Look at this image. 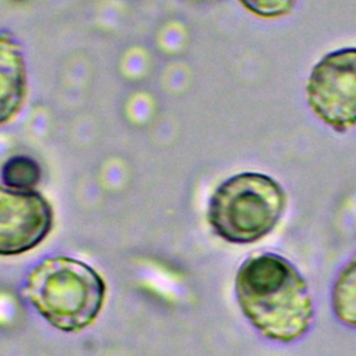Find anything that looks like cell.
I'll list each match as a JSON object with an SVG mask.
<instances>
[{
	"mask_svg": "<svg viewBox=\"0 0 356 356\" xmlns=\"http://www.w3.org/2000/svg\"><path fill=\"white\" fill-rule=\"evenodd\" d=\"M235 298L249 324L264 338L292 343L314 321V302L307 281L286 257L254 253L238 268Z\"/></svg>",
	"mask_w": 356,
	"mask_h": 356,
	"instance_id": "6da1fadb",
	"label": "cell"
},
{
	"mask_svg": "<svg viewBox=\"0 0 356 356\" xmlns=\"http://www.w3.org/2000/svg\"><path fill=\"white\" fill-rule=\"evenodd\" d=\"M106 293L103 277L89 264L68 256L44 259L31 270L25 282L29 303L63 332H79L93 324Z\"/></svg>",
	"mask_w": 356,
	"mask_h": 356,
	"instance_id": "7a4b0ae2",
	"label": "cell"
},
{
	"mask_svg": "<svg viewBox=\"0 0 356 356\" xmlns=\"http://www.w3.org/2000/svg\"><path fill=\"white\" fill-rule=\"evenodd\" d=\"M286 206V192L277 179L263 172L245 171L214 189L206 216L217 236L234 245H249L278 225Z\"/></svg>",
	"mask_w": 356,
	"mask_h": 356,
	"instance_id": "3957f363",
	"label": "cell"
},
{
	"mask_svg": "<svg viewBox=\"0 0 356 356\" xmlns=\"http://www.w3.org/2000/svg\"><path fill=\"white\" fill-rule=\"evenodd\" d=\"M306 102L314 115L343 134L356 127V47L323 56L306 82Z\"/></svg>",
	"mask_w": 356,
	"mask_h": 356,
	"instance_id": "277c9868",
	"label": "cell"
},
{
	"mask_svg": "<svg viewBox=\"0 0 356 356\" xmlns=\"http://www.w3.org/2000/svg\"><path fill=\"white\" fill-rule=\"evenodd\" d=\"M53 224V206L40 192L0 185V256H19L38 248Z\"/></svg>",
	"mask_w": 356,
	"mask_h": 356,
	"instance_id": "5b68a950",
	"label": "cell"
},
{
	"mask_svg": "<svg viewBox=\"0 0 356 356\" xmlns=\"http://www.w3.org/2000/svg\"><path fill=\"white\" fill-rule=\"evenodd\" d=\"M28 95L26 63L18 40L0 32V127L21 111Z\"/></svg>",
	"mask_w": 356,
	"mask_h": 356,
	"instance_id": "8992f818",
	"label": "cell"
},
{
	"mask_svg": "<svg viewBox=\"0 0 356 356\" xmlns=\"http://www.w3.org/2000/svg\"><path fill=\"white\" fill-rule=\"evenodd\" d=\"M330 298L335 318L356 328V254L337 274Z\"/></svg>",
	"mask_w": 356,
	"mask_h": 356,
	"instance_id": "52a82bcc",
	"label": "cell"
},
{
	"mask_svg": "<svg viewBox=\"0 0 356 356\" xmlns=\"http://www.w3.org/2000/svg\"><path fill=\"white\" fill-rule=\"evenodd\" d=\"M40 175L39 163L25 154L11 156L1 167L3 184L14 189H35L40 181Z\"/></svg>",
	"mask_w": 356,
	"mask_h": 356,
	"instance_id": "ba28073f",
	"label": "cell"
},
{
	"mask_svg": "<svg viewBox=\"0 0 356 356\" xmlns=\"http://www.w3.org/2000/svg\"><path fill=\"white\" fill-rule=\"evenodd\" d=\"M248 13L261 19H278L289 15L298 0H236Z\"/></svg>",
	"mask_w": 356,
	"mask_h": 356,
	"instance_id": "9c48e42d",
	"label": "cell"
}]
</instances>
